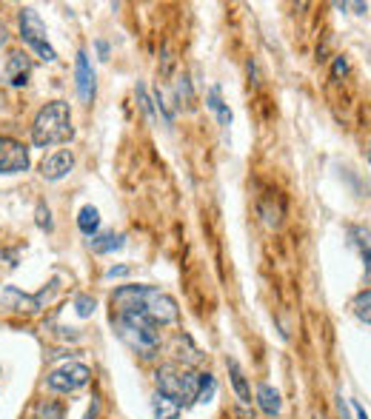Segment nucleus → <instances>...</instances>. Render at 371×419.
I'll use <instances>...</instances> for the list:
<instances>
[{
  "instance_id": "f8f14e48",
  "label": "nucleus",
  "mask_w": 371,
  "mask_h": 419,
  "mask_svg": "<svg viewBox=\"0 0 371 419\" xmlns=\"http://www.w3.org/2000/svg\"><path fill=\"white\" fill-rule=\"evenodd\" d=\"M226 368H229V374H231V385H234V391H237V397H240V402H252V388H249V379H246V374H243V368L237 365V359H226Z\"/></svg>"
},
{
  "instance_id": "2eb2a0df",
  "label": "nucleus",
  "mask_w": 371,
  "mask_h": 419,
  "mask_svg": "<svg viewBox=\"0 0 371 419\" xmlns=\"http://www.w3.org/2000/svg\"><path fill=\"white\" fill-rule=\"evenodd\" d=\"M126 246V237L123 234H103V237H92L89 240V248L94 254H109V251H120Z\"/></svg>"
},
{
  "instance_id": "f03ea898",
  "label": "nucleus",
  "mask_w": 371,
  "mask_h": 419,
  "mask_svg": "<svg viewBox=\"0 0 371 419\" xmlns=\"http://www.w3.org/2000/svg\"><path fill=\"white\" fill-rule=\"evenodd\" d=\"M72 135H74L72 109H69V103H63V100L46 103V106L38 112L35 123H32V143L38 148L66 143V140H72Z\"/></svg>"
},
{
  "instance_id": "7ed1b4c3",
  "label": "nucleus",
  "mask_w": 371,
  "mask_h": 419,
  "mask_svg": "<svg viewBox=\"0 0 371 419\" xmlns=\"http://www.w3.org/2000/svg\"><path fill=\"white\" fill-rule=\"evenodd\" d=\"M112 323L123 343L143 359H151L160 351V331L151 320L140 317V314H112Z\"/></svg>"
},
{
  "instance_id": "412c9836",
  "label": "nucleus",
  "mask_w": 371,
  "mask_h": 419,
  "mask_svg": "<svg viewBox=\"0 0 371 419\" xmlns=\"http://www.w3.org/2000/svg\"><path fill=\"white\" fill-rule=\"evenodd\" d=\"M74 308H77V317H92V314H94V300L89 297V294H81V297H77L74 300Z\"/></svg>"
},
{
  "instance_id": "cd10ccee",
  "label": "nucleus",
  "mask_w": 371,
  "mask_h": 419,
  "mask_svg": "<svg viewBox=\"0 0 371 419\" xmlns=\"http://www.w3.org/2000/svg\"><path fill=\"white\" fill-rule=\"evenodd\" d=\"M368 163H371V143H368Z\"/></svg>"
},
{
  "instance_id": "a878e982",
  "label": "nucleus",
  "mask_w": 371,
  "mask_h": 419,
  "mask_svg": "<svg viewBox=\"0 0 371 419\" xmlns=\"http://www.w3.org/2000/svg\"><path fill=\"white\" fill-rule=\"evenodd\" d=\"M354 413H357V419H368V413H365V408L360 402H354Z\"/></svg>"
},
{
  "instance_id": "9b49d317",
  "label": "nucleus",
  "mask_w": 371,
  "mask_h": 419,
  "mask_svg": "<svg viewBox=\"0 0 371 419\" xmlns=\"http://www.w3.org/2000/svg\"><path fill=\"white\" fill-rule=\"evenodd\" d=\"M3 300L9 302V308H15V311H20V314H38V311L46 305L49 294L40 291L38 297H29V294H20L17 288H6V291H3Z\"/></svg>"
},
{
  "instance_id": "1a4fd4ad",
  "label": "nucleus",
  "mask_w": 371,
  "mask_h": 419,
  "mask_svg": "<svg viewBox=\"0 0 371 419\" xmlns=\"http://www.w3.org/2000/svg\"><path fill=\"white\" fill-rule=\"evenodd\" d=\"M72 169H74V154H72L69 148L49 154L46 160L40 163V174H43L46 180H51V182H55V180H63Z\"/></svg>"
},
{
  "instance_id": "393cba45",
  "label": "nucleus",
  "mask_w": 371,
  "mask_h": 419,
  "mask_svg": "<svg viewBox=\"0 0 371 419\" xmlns=\"http://www.w3.org/2000/svg\"><path fill=\"white\" fill-rule=\"evenodd\" d=\"M129 274V266H115V268H109L106 271V280H115V277H126Z\"/></svg>"
},
{
  "instance_id": "dca6fc26",
  "label": "nucleus",
  "mask_w": 371,
  "mask_h": 419,
  "mask_svg": "<svg viewBox=\"0 0 371 419\" xmlns=\"http://www.w3.org/2000/svg\"><path fill=\"white\" fill-rule=\"evenodd\" d=\"M77 228H81L86 237H94L97 228H100V212L94 205H83L81 214H77Z\"/></svg>"
},
{
  "instance_id": "0eeeda50",
  "label": "nucleus",
  "mask_w": 371,
  "mask_h": 419,
  "mask_svg": "<svg viewBox=\"0 0 371 419\" xmlns=\"http://www.w3.org/2000/svg\"><path fill=\"white\" fill-rule=\"evenodd\" d=\"M29 169V148L15 137L0 135V174H20Z\"/></svg>"
},
{
  "instance_id": "6e6552de",
  "label": "nucleus",
  "mask_w": 371,
  "mask_h": 419,
  "mask_svg": "<svg viewBox=\"0 0 371 419\" xmlns=\"http://www.w3.org/2000/svg\"><path fill=\"white\" fill-rule=\"evenodd\" d=\"M74 77H77V94H81L83 103H92L94 100V69L89 63V55L86 51H77V63H74Z\"/></svg>"
},
{
  "instance_id": "a211bd4d",
  "label": "nucleus",
  "mask_w": 371,
  "mask_h": 419,
  "mask_svg": "<svg viewBox=\"0 0 371 419\" xmlns=\"http://www.w3.org/2000/svg\"><path fill=\"white\" fill-rule=\"evenodd\" d=\"M352 234H354V240L360 246V254H363L365 266H368V274H371V231L368 228H352Z\"/></svg>"
},
{
  "instance_id": "4468645a",
  "label": "nucleus",
  "mask_w": 371,
  "mask_h": 419,
  "mask_svg": "<svg viewBox=\"0 0 371 419\" xmlns=\"http://www.w3.org/2000/svg\"><path fill=\"white\" fill-rule=\"evenodd\" d=\"M151 413H154V419H180V405L163 394H154L151 397Z\"/></svg>"
},
{
  "instance_id": "f3484780",
  "label": "nucleus",
  "mask_w": 371,
  "mask_h": 419,
  "mask_svg": "<svg viewBox=\"0 0 371 419\" xmlns=\"http://www.w3.org/2000/svg\"><path fill=\"white\" fill-rule=\"evenodd\" d=\"M206 103H208V109L217 114L220 126H231V112L223 106V100H220V89H211V92H208V97H206Z\"/></svg>"
},
{
  "instance_id": "bb28decb",
  "label": "nucleus",
  "mask_w": 371,
  "mask_h": 419,
  "mask_svg": "<svg viewBox=\"0 0 371 419\" xmlns=\"http://www.w3.org/2000/svg\"><path fill=\"white\" fill-rule=\"evenodd\" d=\"M86 419H97V402L89 408V413H86Z\"/></svg>"
},
{
  "instance_id": "5701e85b",
  "label": "nucleus",
  "mask_w": 371,
  "mask_h": 419,
  "mask_svg": "<svg viewBox=\"0 0 371 419\" xmlns=\"http://www.w3.org/2000/svg\"><path fill=\"white\" fill-rule=\"evenodd\" d=\"M40 419H66V416L58 402H46V405H40Z\"/></svg>"
},
{
  "instance_id": "20e7f679",
  "label": "nucleus",
  "mask_w": 371,
  "mask_h": 419,
  "mask_svg": "<svg viewBox=\"0 0 371 419\" xmlns=\"http://www.w3.org/2000/svg\"><path fill=\"white\" fill-rule=\"evenodd\" d=\"M154 382H157V394L174 400L177 405H192L197 400L200 374H195L189 365L166 362V365H160V368L154 371Z\"/></svg>"
},
{
  "instance_id": "423d86ee",
  "label": "nucleus",
  "mask_w": 371,
  "mask_h": 419,
  "mask_svg": "<svg viewBox=\"0 0 371 419\" xmlns=\"http://www.w3.org/2000/svg\"><path fill=\"white\" fill-rule=\"evenodd\" d=\"M92 379V371L81 362H66L60 368H55L49 377H46V385L51 391H58V394H74V391L86 388Z\"/></svg>"
},
{
  "instance_id": "4be33fe9",
  "label": "nucleus",
  "mask_w": 371,
  "mask_h": 419,
  "mask_svg": "<svg viewBox=\"0 0 371 419\" xmlns=\"http://www.w3.org/2000/svg\"><path fill=\"white\" fill-rule=\"evenodd\" d=\"M38 225L43 228V231H51L55 228V223H51V212H49V205H43V203H38Z\"/></svg>"
},
{
  "instance_id": "39448f33",
  "label": "nucleus",
  "mask_w": 371,
  "mask_h": 419,
  "mask_svg": "<svg viewBox=\"0 0 371 419\" xmlns=\"http://www.w3.org/2000/svg\"><path fill=\"white\" fill-rule=\"evenodd\" d=\"M20 37L29 43L43 60H55V58H58L55 49H51L49 40H46V26H43L40 15H38L35 9H29V6L20 12Z\"/></svg>"
},
{
  "instance_id": "9d476101",
  "label": "nucleus",
  "mask_w": 371,
  "mask_h": 419,
  "mask_svg": "<svg viewBox=\"0 0 371 419\" xmlns=\"http://www.w3.org/2000/svg\"><path fill=\"white\" fill-rule=\"evenodd\" d=\"M29 74H32V58L26 51H12L9 60H6V80L9 86L20 89L29 83Z\"/></svg>"
},
{
  "instance_id": "6ab92c4d",
  "label": "nucleus",
  "mask_w": 371,
  "mask_h": 419,
  "mask_svg": "<svg viewBox=\"0 0 371 419\" xmlns=\"http://www.w3.org/2000/svg\"><path fill=\"white\" fill-rule=\"evenodd\" d=\"M215 388H217L215 377H211V374H200V385H197V400H195V402H211V397H215Z\"/></svg>"
},
{
  "instance_id": "f257e3e1",
  "label": "nucleus",
  "mask_w": 371,
  "mask_h": 419,
  "mask_svg": "<svg viewBox=\"0 0 371 419\" xmlns=\"http://www.w3.org/2000/svg\"><path fill=\"white\" fill-rule=\"evenodd\" d=\"M112 314H140L154 325H172L180 317V308L160 288L123 285L112 294Z\"/></svg>"
},
{
  "instance_id": "b1692460",
  "label": "nucleus",
  "mask_w": 371,
  "mask_h": 419,
  "mask_svg": "<svg viewBox=\"0 0 371 419\" xmlns=\"http://www.w3.org/2000/svg\"><path fill=\"white\" fill-rule=\"evenodd\" d=\"M346 71H349V60H346V58L340 55V58L334 60V77H343V74H346Z\"/></svg>"
},
{
  "instance_id": "aec40b11",
  "label": "nucleus",
  "mask_w": 371,
  "mask_h": 419,
  "mask_svg": "<svg viewBox=\"0 0 371 419\" xmlns=\"http://www.w3.org/2000/svg\"><path fill=\"white\" fill-rule=\"evenodd\" d=\"M354 314L371 325V291H360L354 297Z\"/></svg>"
},
{
  "instance_id": "ddd939ff",
  "label": "nucleus",
  "mask_w": 371,
  "mask_h": 419,
  "mask_svg": "<svg viewBox=\"0 0 371 419\" xmlns=\"http://www.w3.org/2000/svg\"><path fill=\"white\" fill-rule=\"evenodd\" d=\"M257 402H260V408H263V413H269V416H277L280 411H283V400H280V394L272 388V385H266L263 382L260 388H257Z\"/></svg>"
}]
</instances>
